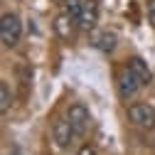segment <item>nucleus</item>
Masks as SVG:
<instances>
[{"label":"nucleus","mask_w":155,"mask_h":155,"mask_svg":"<svg viewBox=\"0 0 155 155\" xmlns=\"http://www.w3.org/2000/svg\"><path fill=\"white\" fill-rule=\"evenodd\" d=\"M12 106V94H10V86L8 81H0V113H8Z\"/></svg>","instance_id":"9d476101"},{"label":"nucleus","mask_w":155,"mask_h":155,"mask_svg":"<svg viewBox=\"0 0 155 155\" xmlns=\"http://www.w3.org/2000/svg\"><path fill=\"white\" fill-rule=\"evenodd\" d=\"M10 155H22V153H10Z\"/></svg>","instance_id":"4468645a"},{"label":"nucleus","mask_w":155,"mask_h":155,"mask_svg":"<svg viewBox=\"0 0 155 155\" xmlns=\"http://www.w3.org/2000/svg\"><path fill=\"white\" fill-rule=\"evenodd\" d=\"M52 27H54V32H57V37H62V40H71L74 37V17H69L67 12H62V15H57L54 17V22H52Z\"/></svg>","instance_id":"0eeeda50"},{"label":"nucleus","mask_w":155,"mask_h":155,"mask_svg":"<svg viewBox=\"0 0 155 155\" xmlns=\"http://www.w3.org/2000/svg\"><path fill=\"white\" fill-rule=\"evenodd\" d=\"M128 69L138 76V81H140L143 86H148V84L153 81V71L148 69V64L140 59V57H130V59H128Z\"/></svg>","instance_id":"6e6552de"},{"label":"nucleus","mask_w":155,"mask_h":155,"mask_svg":"<svg viewBox=\"0 0 155 155\" xmlns=\"http://www.w3.org/2000/svg\"><path fill=\"white\" fill-rule=\"evenodd\" d=\"M76 155H96V148L86 143V145H81V148H79V153H76Z\"/></svg>","instance_id":"ddd939ff"},{"label":"nucleus","mask_w":155,"mask_h":155,"mask_svg":"<svg viewBox=\"0 0 155 155\" xmlns=\"http://www.w3.org/2000/svg\"><path fill=\"white\" fill-rule=\"evenodd\" d=\"M67 118H69V123H71V128H74L76 135H84V133L89 130V126H91V113H89V108H86L84 104L69 106Z\"/></svg>","instance_id":"7ed1b4c3"},{"label":"nucleus","mask_w":155,"mask_h":155,"mask_svg":"<svg viewBox=\"0 0 155 155\" xmlns=\"http://www.w3.org/2000/svg\"><path fill=\"white\" fill-rule=\"evenodd\" d=\"M128 118L133 126H138L143 130H153L155 128V108L148 104H133V106H128Z\"/></svg>","instance_id":"f03ea898"},{"label":"nucleus","mask_w":155,"mask_h":155,"mask_svg":"<svg viewBox=\"0 0 155 155\" xmlns=\"http://www.w3.org/2000/svg\"><path fill=\"white\" fill-rule=\"evenodd\" d=\"M116 45H118V37H116V32H101L99 35V40H96V47H99L101 52H113Z\"/></svg>","instance_id":"1a4fd4ad"},{"label":"nucleus","mask_w":155,"mask_h":155,"mask_svg":"<svg viewBox=\"0 0 155 155\" xmlns=\"http://www.w3.org/2000/svg\"><path fill=\"white\" fill-rule=\"evenodd\" d=\"M79 27L81 30H94L96 27V22H99V3L96 0H86L84 3V8H81V15H79Z\"/></svg>","instance_id":"423d86ee"},{"label":"nucleus","mask_w":155,"mask_h":155,"mask_svg":"<svg viewBox=\"0 0 155 155\" xmlns=\"http://www.w3.org/2000/svg\"><path fill=\"white\" fill-rule=\"evenodd\" d=\"M74 128H71V123H69V118H57L54 123H52V140H54V145L57 148H69V143H71V138H74Z\"/></svg>","instance_id":"20e7f679"},{"label":"nucleus","mask_w":155,"mask_h":155,"mask_svg":"<svg viewBox=\"0 0 155 155\" xmlns=\"http://www.w3.org/2000/svg\"><path fill=\"white\" fill-rule=\"evenodd\" d=\"M116 84H118V94H121V99H130V96H135V94H138V89L143 86V84L138 81V76H135L128 67L118 74V81H116Z\"/></svg>","instance_id":"39448f33"},{"label":"nucleus","mask_w":155,"mask_h":155,"mask_svg":"<svg viewBox=\"0 0 155 155\" xmlns=\"http://www.w3.org/2000/svg\"><path fill=\"white\" fill-rule=\"evenodd\" d=\"M22 35V22L15 12H5L0 17V42L5 47H15Z\"/></svg>","instance_id":"f257e3e1"},{"label":"nucleus","mask_w":155,"mask_h":155,"mask_svg":"<svg viewBox=\"0 0 155 155\" xmlns=\"http://www.w3.org/2000/svg\"><path fill=\"white\" fill-rule=\"evenodd\" d=\"M81 8H84L81 0H64V12H67L69 17H74V20H79Z\"/></svg>","instance_id":"9b49d317"},{"label":"nucleus","mask_w":155,"mask_h":155,"mask_svg":"<svg viewBox=\"0 0 155 155\" xmlns=\"http://www.w3.org/2000/svg\"><path fill=\"white\" fill-rule=\"evenodd\" d=\"M148 20L155 27V0H148Z\"/></svg>","instance_id":"f8f14e48"}]
</instances>
